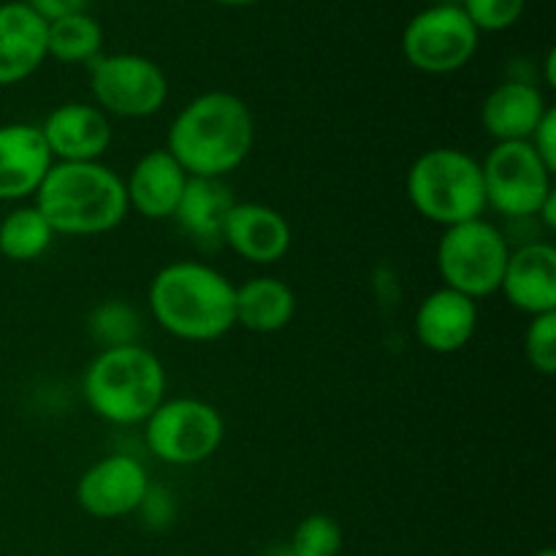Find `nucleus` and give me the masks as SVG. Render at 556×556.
Returning a JSON list of instances; mask_svg holds the SVG:
<instances>
[{"instance_id":"1","label":"nucleus","mask_w":556,"mask_h":556,"mask_svg":"<svg viewBox=\"0 0 556 556\" xmlns=\"http://www.w3.org/2000/svg\"><path fill=\"white\" fill-rule=\"evenodd\" d=\"M255 117L244 98L228 90H206L174 114L166 150L199 179H226L253 155Z\"/></svg>"},{"instance_id":"2","label":"nucleus","mask_w":556,"mask_h":556,"mask_svg":"<svg viewBox=\"0 0 556 556\" xmlns=\"http://www.w3.org/2000/svg\"><path fill=\"white\" fill-rule=\"evenodd\" d=\"M233 286L217 266L204 261H172L147 288L150 318L182 342H215L233 329Z\"/></svg>"},{"instance_id":"3","label":"nucleus","mask_w":556,"mask_h":556,"mask_svg":"<svg viewBox=\"0 0 556 556\" xmlns=\"http://www.w3.org/2000/svg\"><path fill=\"white\" fill-rule=\"evenodd\" d=\"M33 204L58 237H103L130 212L123 177L103 161L52 163Z\"/></svg>"},{"instance_id":"4","label":"nucleus","mask_w":556,"mask_h":556,"mask_svg":"<svg viewBox=\"0 0 556 556\" xmlns=\"http://www.w3.org/2000/svg\"><path fill=\"white\" fill-rule=\"evenodd\" d=\"M81 396L101 421L141 427L166 400V367L141 342L96 351L81 375Z\"/></svg>"},{"instance_id":"5","label":"nucleus","mask_w":556,"mask_h":556,"mask_svg":"<svg viewBox=\"0 0 556 556\" xmlns=\"http://www.w3.org/2000/svg\"><path fill=\"white\" fill-rule=\"evenodd\" d=\"M405 193L413 210L440 228L486 217L481 161L459 147H432L410 163Z\"/></svg>"},{"instance_id":"6","label":"nucleus","mask_w":556,"mask_h":556,"mask_svg":"<svg viewBox=\"0 0 556 556\" xmlns=\"http://www.w3.org/2000/svg\"><path fill=\"white\" fill-rule=\"evenodd\" d=\"M510 242L492 220H476L448 226L440 233L434 264L445 288L465 293L470 299H486L500 293Z\"/></svg>"},{"instance_id":"7","label":"nucleus","mask_w":556,"mask_h":556,"mask_svg":"<svg viewBox=\"0 0 556 556\" xmlns=\"http://www.w3.org/2000/svg\"><path fill=\"white\" fill-rule=\"evenodd\" d=\"M141 427L147 451L168 467L204 465L226 438L220 410L199 396H166Z\"/></svg>"},{"instance_id":"8","label":"nucleus","mask_w":556,"mask_h":556,"mask_svg":"<svg viewBox=\"0 0 556 556\" xmlns=\"http://www.w3.org/2000/svg\"><path fill=\"white\" fill-rule=\"evenodd\" d=\"M87 79L92 103L109 117L147 119L166 106V71L144 54H98L87 65Z\"/></svg>"},{"instance_id":"9","label":"nucleus","mask_w":556,"mask_h":556,"mask_svg":"<svg viewBox=\"0 0 556 556\" xmlns=\"http://www.w3.org/2000/svg\"><path fill=\"white\" fill-rule=\"evenodd\" d=\"M486 212L525 220L541 212L554 193V172L538 157L530 141H500L481 161Z\"/></svg>"},{"instance_id":"10","label":"nucleus","mask_w":556,"mask_h":556,"mask_svg":"<svg viewBox=\"0 0 556 556\" xmlns=\"http://www.w3.org/2000/svg\"><path fill=\"white\" fill-rule=\"evenodd\" d=\"M481 33L462 5L438 3L418 11L402 33V54L421 74L445 76L462 71L478 52Z\"/></svg>"},{"instance_id":"11","label":"nucleus","mask_w":556,"mask_h":556,"mask_svg":"<svg viewBox=\"0 0 556 556\" xmlns=\"http://www.w3.org/2000/svg\"><path fill=\"white\" fill-rule=\"evenodd\" d=\"M152 481L147 476L144 462L134 454L101 456L92 462L76 481V505L87 516L101 521H114L139 510L141 500L150 492Z\"/></svg>"},{"instance_id":"12","label":"nucleus","mask_w":556,"mask_h":556,"mask_svg":"<svg viewBox=\"0 0 556 556\" xmlns=\"http://www.w3.org/2000/svg\"><path fill=\"white\" fill-rule=\"evenodd\" d=\"M43 141L54 163L101 161L112 147V117L96 103L65 101L47 114L41 125Z\"/></svg>"},{"instance_id":"13","label":"nucleus","mask_w":556,"mask_h":556,"mask_svg":"<svg viewBox=\"0 0 556 556\" xmlns=\"http://www.w3.org/2000/svg\"><path fill=\"white\" fill-rule=\"evenodd\" d=\"M233 255L255 266H271L291 253L293 231L280 210L261 201H237L223 226V239Z\"/></svg>"},{"instance_id":"14","label":"nucleus","mask_w":556,"mask_h":556,"mask_svg":"<svg viewBox=\"0 0 556 556\" xmlns=\"http://www.w3.org/2000/svg\"><path fill=\"white\" fill-rule=\"evenodd\" d=\"M478 324H481V313H478L476 299L445 286L429 291L413 315L418 345L438 356L465 351L476 337Z\"/></svg>"},{"instance_id":"15","label":"nucleus","mask_w":556,"mask_h":556,"mask_svg":"<svg viewBox=\"0 0 556 556\" xmlns=\"http://www.w3.org/2000/svg\"><path fill=\"white\" fill-rule=\"evenodd\" d=\"M500 293L527 318L556 313V248L552 242H525L510 248Z\"/></svg>"},{"instance_id":"16","label":"nucleus","mask_w":556,"mask_h":556,"mask_svg":"<svg viewBox=\"0 0 556 556\" xmlns=\"http://www.w3.org/2000/svg\"><path fill=\"white\" fill-rule=\"evenodd\" d=\"M188 179V172L174 161L166 147L144 152L128 177H123L128 210L139 212L147 220H172Z\"/></svg>"},{"instance_id":"17","label":"nucleus","mask_w":556,"mask_h":556,"mask_svg":"<svg viewBox=\"0 0 556 556\" xmlns=\"http://www.w3.org/2000/svg\"><path fill=\"white\" fill-rule=\"evenodd\" d=\"M52 163L38 125H0V201L33 199Z\"/></svg>"},{"instance_id":"18","label":"nucleus","mask_w":556,"mask_h":556,"mask_svg":"<svg viewBox=\"0 0 556 556\" xmlns=\"http://www.w3.org/2000/svg\"><path fill=\"white\" fill-rule=\"evenodd\" d=\"M47 58V22L25 0L0 3V87L30 79Z\"/></svg>"},{"instance_id":"19","label":"nucleus","mask_w":556,"mask_h":556,"mask_svg":"<svg viewBox=\"0 0 556 556\" xmlns=\"http://www.w3.org/2000/svg\"><path fill=\"white\" fill-rule=\"evenodd\" d=\"M546 112L548 101L541 87L525 79H508L483 98L481 128L494 144H500V141H527Z\"/></svg>"},{"instance_id":"20","label":"nucleus","mask_w":556,"mask_h":556,"mask_svg":"<svg viewBox=\"0 0 556 556\" xmlns=\"http://www.w3.org/2000/svg\"><path fill=\"white\" fill-rule=\"evenodd\" d=\"M296 291L286 280L258 275L233 291V324L253 334H277L296 318Z\"/></svg>"},{"instance_id":"21","label":"nucleus","mask_w":556,"mask_h":556,"mask_svg":"<svg viewBox=\"0 0 556 556\" xmlns=\"http://www.w3.org/2000/svg\"><path fill=\"white\" fill-rule=\"evenodd\" d=\"M237 199L226 179L190 177L172 220L199 244H223V226Z\"/></svg>"},{"instance_id":"22","label":"nucleus","mask_w":556,"mask_h":556,"mask_svg":"<svg viewBox=\"0 0 556 556\" xmlns=\"http://www.w3.org/2000/svg\"><path fill=\"white\" fill-rule=\"evenodd\" d=\"M54 237L36 204H20L0 220V255L11 264H30L52 248Z\"/></svg>"},{"instance_id":"23","label":"nucleus","mask_w":556,"mask_h":556,"mask_svg":"<svg viewBox=\"0 0 556 556\" xmlns=\"http://www.w3.org/2000/svg\"><path fill=\"white\" fill-rule=\"evenodd\" d=\"M47 54L65 65H90L103 54V27L87 11L47 22Z\"/></svg>"},{"instance_id":"24","label":"nucleus","mask_w":556,"mask_h":556,"mask_svg":"<svg viewBox=\"0 0 556 556\" xmlns=\"http://www.w3.org/2000/svg\"><path fill=\"white\" fill-rule=\"evenodd\" d=\"M85 329L98 351L139 345L144 334V315L128 299H103L90 309Z\"/></svg>"},{"instance_id":"25","label":"nucleus","mask_w":556,"mask_h":556,"mask_svg":"<svg viewBox=\"0 0 556 556\" xmlns=\"http://www.w3.org/2000/svg\"><path fill=\"white\" fill-rule=\"evenodd\" d=\"M288 546L296 556H340L342 527L326 514H309L293 530Z\"/></svg>"},{"instance_id":"26","label":"nucleus","mask_w":556,"mask_h":556,"mask_svg":"<svg viewBox=\"0 0 556 556\" xmlns=\"http://www.w3.org/2000/svg\"><path fill=\"white\" fill-rule=\"evenodd\" d=\"M525 358L538 375L556 372V313L535 315L525 329Z\"/></svg>"},{"instance_id":"27","label":"nucleus","mask_w":556,"mask_h":556,"mask_svg":"<svg viewBox=\"0 0 556 556\" xmlns=\"http://www.w3.org/2000/svg\"><path fill=\"white\" fill-rule=\"evenodd\" d=\"M527 0H462V11L478 33H503L521 20Z\"/></svg>"},{"instance_id":"28","label":"nucleus","mask_w":556,"mask_h":556,"mask_svg":"<svg viewBox=\"0 0 556 556\" xmlns=\"http://www.w3.org/2000/svg\"><path fill=\"white\" fill-rule=\"evenodd\" d=\"M136 514H139L152 530H166V527L177 519V503H174L172 492H166L163 486H155V483H152L150 492L144 494V500H141Z\"/></svg>"},{"instance_id":"29","label":"nucleus","mask_w":556,"mask_h":556,"mask_svg":"<svg viewBox=\"0 0 556 556\" xmlns=\"http://www.w3.org/2000/svg\"><path fill=\"white\" fill-rule=\"evenodd\" d=\"M530 147L538 152L543 163H546L552 172H556V109L548 106V112L543 114V119L538 123V128L532 130Z\"/></svg>"},{"instance_id":"30","label":"nucleus","mask_w":556,"mask_h":556,"mask_svg":"<svg viewBox=\"0 0 556 556\" xmlns=\"http://www.w3.org/2000/svg\"><path fill=\"white\" fill-rule=\"evenodd\" d=\"M43 22H54L60 16L79 14V11H87V3L90 0H25Z\"/></svg>"},{"instance_id":"31","label":"nucleus","mask_w":556,"mask_h":556,"mask_svg":"<svg viewBox=\"0 0 556 556\" xmlns=\"http://www.w3.org/2000/svg\"><path fill=\"white\" fill-rule=\"evenodd\" d=\"M535 220H541L548 231H554L556 228V190L548 195L546 201H543V206H541V212L535 215Z\"/></svg>"},{"instance_id":"32","label":"nucleus","mask_w":556,"mask_h":556,"mask_svg":"<svg viewBox=\"0 0 556 556\" xmlns=\"http://www.w3.org/2000/svg\"><path fill=\"white\" fill-rule=\"evenodd\" d=\"M546 81H548V87H556V52L554 49H548V54H546Z\"/></svg>"},{"instance_id":"33","label":"nucleus","mask_w":556,"mask_h":556,"mask_svg":"<svg viewBox=\"0 0 556 556\" xmlns=\"http://www.w3.org/2000/svg\"><path fill=\"white\" fill-rule=\"evenodd\" d=\"M215 3L231 5V9H239V5H253V3H261V0H215Z\"/></svg>"},{"instance_id":"34","label":"nucleus","mask_w":556,"mask_h":556,"mask_svg":"<svg viewBox=\"0 0 556 556\" xmlns=\"http://www.w3.org/2000/svg\"><path fill=\"white\" fill-rule=\"evenodd\" d=\"M266 556H296V554H293V548L286 543V546L269 548V552H266Z\"/></svg>"},{"instance_id":"35","label":"nucleus","mask_w":556,"mask_h":556,"mask_svg":"<svg viewBox=\"0 0 556 556\" xmlns=\"http://www.w3.org/2000/svg\"><path fill=\"white\" fill-rule=\"evenodd\" d=\"M532 556H556L554 548H541V552H535Z\"/></svg>"},{"instance_id":"36","label":"nucleus","mask_w":556,"mask_h":556,"mask_svg":"<svg viewBox=\"0 0 556 556\" xmlns=\"http://www.w3.org/2000/svg\"><path fill=\"white\" fill-rule=\"evenodd\" d=\"M174 3H182V0H174Z\"/></svg>"}]
</instances>
